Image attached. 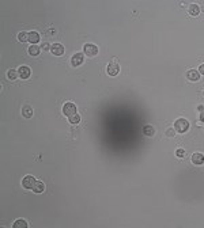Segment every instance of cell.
<instances>
[{
	"mask_svg": "<svg viewBox=\"0 0 204 228\" xmlns=\"http://www.w3.org/2000/svg\"><path fill=\"white\" fill-rule=\"evenodd\" d=\"M188 128H189V122L186 121L185 118H178L177 121L174 122V129L177 130V132H180V133L186 132V130H188Z\"/></svg>",
	"mask_w": 204,
	"mask_h": 228,
	"instance_id": "1",
	"label": "cell"
},
{
	"mask_svg": "<svg viewBox=\"0 0 204 228\" xmlns=\"http://www.w3.org/2000/svg\"><path fill=\"white\" fill-rule=\"evenodd\" d=\"M63 113H64V116H67V117L73 116V114H76V106H75V105H73L72 102L64 103V106H63Z\"/></svg>",
	"mask_w": 204,
	"mask_h": 228,
	"instance_id": "2",
	"label": "cell"
},
{
	"mask_svg": "<svg viewBox=\"0 0 204 228\" xmlns=\"http://www.w3.org/2000/svg\"><path fill=\"white\" fill-rule=\"evenodd\" d=\"M106 72H108L110 76H116V75H118V72H120V65H118L116 61H110L108 68H106Z\"/></svg>",
	"mask_w": 204,
	"mask_h": 228,
	"instance_id": "3",
	"label": "cell"
},
{
	"mask_svg": "<svg viewBox=\"0 0 204 228\" xmlns=\"http://www.w3.org/2000/svg\"><path fill=\"white\" fill-rule=\"evenodd\" d=\"M35 182H37V181L34 179V177H32V175H26V177L22 179V186L25 187V189H33L34 185H35Z\"/></svg>",
	"mask_w": 204,
	"mask_h": 228,
	"instance_id": "4",
	"label": "cell"
},
{
	"mask_svg": "<svg viewBox=\"0 0 204 228\" xmlns=\"http://www.w3.org/2000/svg\"><path fill=\"white\" fill-rule=\"evenodd\" d=\"M84 53H86L89 57H92V56H95L98 53V48L95 45H92V44H86L84 45Z\"/></svg>",
	"mask_w": 204,
	"mask_h": 228,
	"instance_id": "5",
	"label": "cell"
},
{
	"mask_svg": "<svg viewBox=\"0 0 204 228\" xmlns=\"http://www.w3.org/2000/svg\"><path fill=\"white\" fill-rule=\"evenodd\" d=\"M84 61V56H83V53H75V55L71 57V64H72V67H78V65H80Z\"/></svg>",
	"mask_w": 204,
	"mask_h": 228,
	"instance_id": "6",
	"label": "cell"
},
{
	"mask_svg": "<svg viewBox=\"0 0 204 228\" xmlns=\"http://www.w3.org/2000/svg\"><path fill=\"white\" fill-rule=\"evenodd\" d=\"M18 74H19V77H22V79H27V77H30V75H32V71H30L29 67L23 65V67H19Z\"/></svg>",
	"mask_w": 204,
	"mask_h": 228,
	"instance_id": "7",
	"label": "cell"
},
{
	"mask_svg": "<svg viewBox=\"0 0 204 228\" xmlns=\"http://www.w3.org/2000/svg\"><path fill=\"white\" fill-rule=\"evenodd\" d=\"M52 53H53L54 56H61L64 55V46L61 45V44H53L51 48Z\"/></svg>",
	"mask_w": 204,
	"mask_h": 228,
	"instance_id": "8",
	"label": "cell"
},
{
	"mask_svg": "<svg viewBox=\"0 0 204 228\" xmlns=\"http://www.w3.org/2000/svg\"><path fill=\"white\" fill-rule=\"evenodd\" d=\"M186 77H188L191 82H197L199 77H200V72L196 71V69H189L186 72Z\"/></svg>",
	"mask_w": 204,
	"mask_h": 228,
	"instance_id": "9",
	"label": "cell"
},
{
	"mask_svg": "<svg viewBox=\"0 0 204 228\" xmlns=\"http://www.w3.org/2000/svg\"><path fill=\"white\" fill-rule=\"evenodd\" d=\"M192 163L197 164V166L203 164L204 163V155L203 154H193L192 155Z\"/></svg>",
	"mask_w": 204,
	"mask_h": 228,
	"instance_id": "10",
	"label": "cell"
},
{
	"mask_svg": "<svg viewBox=\"0 0 204 228\" xmlns=\"http://www.w3.org/2000/svg\"><path fill=\"white\" fill-rule=\"evenodd\" d=\"M22 114H23V117H26V118H32L33 117V109L29 106V105H26V106L22 107Z\"/></svg>",
	"mask_w": 204,
	"mask_h": 228,
	"instance_id": "11",
	"label": "cell"
},
{
	"mask_svg": "<svg viewBox=\"0 0 204 228\" xmlns=\"http://www.w3.org/2000/svg\"><path fill=\"white\" fill-rule=\"evenodd\" d=\"M143 133H144V136H148V137H153V136L155 135V129H154L151 125H146V126L143 128Z\"/></svg>",
	"mask_w": 204,
	"mask_h": 228,
	"instance_id": "12",
	"label": "cell"
},
{
	"mask_svg": "<svg viewBox=\"0 0 204 228\" xmlns=\"http://www.w3.org/2000/svg\"><path fill=\"white\" fill-rule=\"evenodd\" d=\"M29 41L32 44H37L40 41V34L37 31H30L29 33Z\"/></svg>",
	"mask_w": 204,
	"mask_h": 228,
	"instance_id": "13",
	"label": "cell"
},
{
	"mask_svg": "<svg viewBox=\"0 0 204 228\" xmlns=\"http://www.w3.org/2000/svg\"><path fill=\"white\" fill-rule=\"evenodd\" d=\"M45 190V185L41 182V181H38V182H35L34 187H33V192L35 193H42Z\"/></svg>",
	"mask_w": 204,
	"mask_h": 228,
	"instance_id": "14",
	"label": "cell"
},
{
	"mask_svg": "<svg viewBox=\"0 0 204 228\" xmlns=\"http://www.w3.org/2000/svg\"><path fill=\"white\" fill-rule=\"evenodd\" d=\"M199 12H200V8H199L197 4H191V6H189V14H191V15L197 16Z\"/></svg>",
	"mask_w": 204,
	"mask_h": 228,
	"instance_id": "15",
	"label": "cell"
},
{
	"mask_svg": "<svg viewBox=\"0 0 204 228\" xmlns=\"http://www.w3.org/2000/svg\"><path fill=\"white\" fill-rule=\"evenodd\" d=\"M40 52H41V48H38L37 45H33L29 48V55L30 56H38Z\"/></svg>",
	"mask_w": 204,
	"mask_h": 228,
	"instance_id": "16",
	"label": "cell"
},
{
	"mask_svg": "<svg viewBox=\"0 0 204 228\" xmlns=\"http://www.w3.org/2000/svg\"><path fill=\"white\" fill-rule=\"evenodd\" d=\"M12 227L14 228H26L27 227V223H26L23 219H19V220H16V221L14 223Z\"/></svg>",
	"mask_w": 204,
	"mask_h": 228,
	"instance_id": "17",
	"label": "cell"
},
{
	"mask_svg": "<svg viewBox=\"0 0 204 228\" xmlns=\"http://www.w3.org/2000/svg\"><path fill=\"white\" fill-rule=\"evenodd\" d=\"M18 76H19V74H18L16 69H10V71L7 72V77H8L10 80H15Z\"/></svg>",
	"mask_w": 204,
	"mask_h": 228,
	"instance_id": "18",
	"label": "cell"
},
{
	"mask_svg": "<svg viewBox=\"0 0 204 228\" xmlns=\"http://www.w3.org/2000/svg\"><path fill=\"white\" fill-rule=\"evenodd\" d=\"M18 39H19L21 42H26V41H29V33H26V31H21L19 34H18Z\"/></svg>",
	"mask_w": 204,
	"mask_h": 228,
	"instance_id": "19",
	"label": "cell"
},
{
	"mask_svg": "<svg viewBox=\"0 0 204 228\" xmlns=\"http://www.w3.org/2000/svg\"><path fill=\"white\" fill-rule=\"evenodd\" d=\"M68 118H70V122H71V124H79V121H80V117L78 116V114H73V116L68 117Z\"/></svg>",
	"mask_w": 204,
	"mask_h": 228,
	"instance_id": "20",
	"label": "cell"
},
{
	"mask_svg": "<svg viewBox=\"0 0 204 228\" xmlns=\"http://www.w3.org/2000/svg\"><path fill=\"white\" fill-rule=\"evenodd\" d=\"M174 133H175V129H167V130H166V135L169 136V137H173Z\"/></svg>",
	"mask_w": 204,
	"mask_h": 228,
	"instance_id": "21",
	"label": "cell"
},
{
	"mask_svg": "<svg viewBox=\"0 0 204 228\" xmlns=\"http://www.w3.org/2000/svg\"><path fill=\"white\" fill-rule=\"evenodd\" d=\"M41 48L44 49V50H51V48H52V46L49 45L48 42H45V44H42V46H41Z\"/></svg>",
	"mask_w": 204,
	"mask_h": 228,
	"instance_id": "22",
	"label": "cell"
},
{
	"mask_svg": "<svg viewBox=\"0 0 204 228\" xmlns=\"http://www.w3.org/2000/svg\"><path fill=\"white\" fill-rule=\"evenodd\" d=\"M175 154H177V156L181 157V156H184L185 152H184V149H177V152H175Z\"/></svg>",
	"mask_w": 204,
	"mask_h": 228,
	"instance_id": "23",
	"label": "cell"
},
{
	"mask_svg": "<svg viewBox=\"0 0 204 228\" xmlns=\"http://www.w3.org/2000/svg\"><path fill=\"white\" fill-rule=\"evenodd\" d=\"M199 72H200V75H204V64L200 65V68H199Z\"/></svg>",
	"mask_w": 204,
	"mask_h": 228,
	"instance_id": "24",
	"label": "cell"
},
{
	"mask_svg": "<svg viewBox=\"0 0 204 228\" xmlns=\"http://www.w3.org/2000/svg\"><path fill=\"white\" fill-rule=\"evenodd\" d=\"M200 121L204 122V111H201V114H200Z\"/></svg>",
	"mask_w": 204,
	"mask_h": 228,
	"instance_id": "25",
	"label": "cell"
},
{
	"mask_svg": "<svg viewBox=\"0 0 204 228\" xmlns=\"http://www.w3.org/2000/svg\"><path fill=\"white\" fill-rule=\"evenodd\" d=\"M203 93H204V90H203Z\"/></svg>",
	"mask_w": 204,
	"mask_h": 228,
	"instance_id": "26",
	"label": "cell"
}]
</instances>
